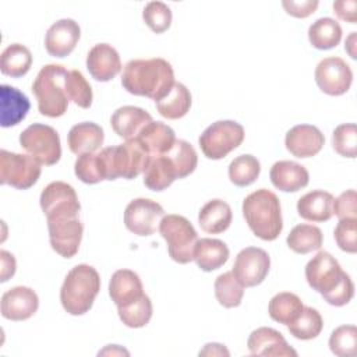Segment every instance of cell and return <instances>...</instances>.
<instances>
[{
	"instance_id": "obj_1",
	"label": "cell",
	"mask_w": 357,
	"mask_h": 357,
	"mask_svg": "<svg viewBox=\"0 0 357 357\" xmlns=\"http://www.w3.org/2000/svg\"><path fill=\"white\" fill-rule=\"evenodd\" d=\"M305 279L310 287L318 291L331 305H346L354 296L353 280L328 251H319L308 261Z\"/></svg>"
},
{
	"instance_id": "obj_2",
	"label": "cell",
	"mask_w": 357,
	"mask_h": 357,
	"mask_svg": "<svg viewBox=\"0 0 357 357\" xmlns=\"http://www.w3.org/2000/svg\"><path fill=\"white\" fill-rule=\"evenodd\" d=\"M174 82L172 64L160 57L130 60L121 74V85L127 92L155 102L162 99Z\"/></svg>"
},
{
	"instance_id": "obj_3",
	"label": "cell",
	"mask_w": 357,
	"mask_h": 357,
	"mask_svg": "<svg viewBox=\"0 0 357 357\" xmlns=\"http://www.w3.org/2000/svg\"><path fill=\"white\" fill-rule=\"evenodd\" d=\"M243 215L251 231L265 241H273L283 229L279 198L266 188L248 194L243 201Z\"/></svg>"
},
{
	"instance_id": "obj_4",
	"label": "cell",
	"mask_w": 357,
	"mask_h": 357,
	"mask_svg": "<svg viewBox=\"0 0 357 357\" xmlns=\"http://www.w3.org/2000/svg\"><path fill=\"white\" fill-rule=\"evenodd\" d=\"M100 290L98 271L86 264H79L66 275L60 289V301L70 315L86 314Z\"/></svg>"
},
{
	"instance_id": "obj_5",
	"label": "cell",
	"mask_w": 357,
	"mask_h": 357,
	"mask_svg": "<svg viewBox=\"0 0 357 357\" xmlns=\"http://www.w3.org/2000/svg\"><path fill=\"white\" fill-rule=\"evenodd\" d=\"M98 159L103 180H116L117 177L132 180L145 170L151 155L138 139H131L103 148L98 152Z\"/></svg>"
},
{
	"instance_id": "obj_6",
	"label": "cell",
	"mask_w": 357,
	"mask_h": 357,
	"mask_svg": "<svg viewBox=\"0 0 357 357\" xmlns=\"http://www.w3.org/2000/svg\"><path fill=\"white\" fill-rule=\"evenodd\" d=\"M67 74L68 71L60 64H46L39 70L32 84V92L42 116L54 119L67 112L68 98L64 88Z\"/></svg>"
},
{
	"instance_id": "obj_7",
	"label": "cell",
	"mask_w": 357,
	"mask_h": 357,
	"mask_svg": "<svg viewBox=\"0 0 357 357\" xmlns=\"http://www.w3.org/2000/svg\"><path fill=\"white\" fill-rule=\"evenodd\" d=\"M78 206H66L46 215L52 248L63 258H73L79 248L84 225Z\"/></svg>"
},
{
	"instance_id": "obj_8",
	"label": "cell",
	"mask_w": 357,
	"mask_h": 357,
	"mask_svg": "<svg viewBox=\"0 0 357 357\" xmlns=\"http://www.w3.org/2000/svg\"><path fill=\"white\" fill-rule=\"evenodd\" d=\"M158 230L167 243V252L174 262L188 264L194 259L198 234L187 218L174 213L165 215Z\"/></svg>"
},
{
	"instance_id": "obj_9",
	"label": "cell",
	"mask_w": 357,
	"mask_h": 357,
	"mask_svg": "<svg viewBox=\"0 0 357 357\" xmlns=\"http://www.w3.org/2000/svg\"><path fill=\"white\" fill-rule=\"evenodd\" d=\"M244 141V128L234 120H219L206 127L198 138L202 153L212 160H219L238 148Z\"/></svg>"
},
{
	"instance_id": "obj_10",
	"label": "cell",
	"mask_w": 357,
	"mask_h": 357,
	"mask_svg": "<svg viewBox=\"0 0 357 357\" xmlns=\"http://www.w3.org/2000/svg\"><path fill=\"white\" fill-rule=\"evenodd\" d=\"M20 145L45 166L56 165L61 158L59 132L47 124L33 123L28 126L20 134Z\"/></svg>"
},
{
	"instance_id": "obj_11",
	"label": "cell",
	"mask_w": 357,
	"mask_h": 357,
	"mask_svg": "<svg viewBox=\"0 0 357 357\" xmlns=\"http://www.w3.org/2000/svg\"><path fill=\"white\" fill-rule=\"evenodd\" d=\"M40 177V163L31 155L0 151V183L28 190Z\"/></svg>"
},
{
	"instance_id": "obj_12",
	"label": "cell",
	"mask_w": 357,
	"mask_h": 357,
	"mask_svg": "<svg viewBox=\"0 0 357 357\" xmlns=\"http://www.w3.org/2000/svg\"><path fill=\"white\" fill-rule=\"evenodd\" d=\"M165 209L149 198H135L130 201L124 211L126 227L137 236H152L158 229Z\"/></svg>"
},
{
	"instance_id": "obj_13",
	"label": "cell",
	"mask_w": 357,
	"mask_h": 357,
	"mask_svg": "<svg viewBox=\"0 0 357 357\" xmlns=\"http://www.w3.org/2000/svg\"><path fill=\"white\" fill-rule=\"evenodd\" d=\"M271 268L269 254L258 247L243 248L233 264V275L244 287L261 284Z\"/></svg>"
},
{
	"instance_id": "obj_14",
	"label": "cell",
	"mask_w": 357,
	"mask_h": 357,
	"mask_svg": "<svg viewBox=\"0 0 357 357\" xmlns=\"http://www.w3.org/2000/svg\"><path fill=\"white\" fill-rule=\"evenodd\" d=\"M315 82L318 88L331 96H340L350 89L353 71L340 57H325L315 68Z\"/></svg>"
},
{
	"instance_id": "obj_15",
	"label": "cell",
	"mask_w": 357,
	"mask_h": 357,
	"mask_svg": "<svg viewBox=\"0 0 357 357\" xmlns=\"http://www.w3.org/2000/svg\"><path fill=\"white\" fill-rule=\"evenodd\" d=\"M81 36L78 22L71 18H63L50 25L45 36V47L53 57L63 59L68 56Z\"/></svg>"
},
{
	"instance_id": "obj_16",
	"label": "cell",
	"mask_w": 357,
	"mask_h": 357,
	"mask_svg": "<svg viewBox=\"0 0 357 357\" xmlns=\"http://www.w3.org/2000/svg\"><path fill=\"white\" fill-rule=\"evenodd\" d=\"M39 307L38 294L26 286H15L1 296V315L10 321H25Z\"/></svg>"
},
{
	"instance_id": "obj_17",
	"label": "cell",
	"mask_w": 357,
	"mask_h": 357,
	"mask_svg": "<svg viewBox=\"0 0 357 357\" xmlns=\"http://www.w3.org/2000/svg\"><path fill=\"white\" fill-rule=\"evenodd\" d=\"M325 137L321 130L311 124H297L284 137L286 149L296 158L315 156L324 146Z\"/></svg>"
},
{
	"instance_id": "obj_18",
	"label": "cell",
	"mask_w": 357,
	"mask_h": 357,
	"mask_svg": "<svg viewBox=\"0 0 357 357\" xmlns=\"http://www.w3.org/2000/svg\"><path fill=\"white\" fill-rule=\"evenodd\" d=\"M86 68L92 78L100 82L113 79L121 71L119 52L109 43L95 45L86 56Z\"/></svg>"
},
{
	"instance_id": "obj_19",
	"label": "cell",
	"mask_w": 357,
	"mask_h": 357,
	"mask_svg": "<svg viewBox=\"0 0 357 357\" xmlns=\"http://www.w3.org/2000/svg\"><path fill=\"white\" fill-rule=\"evenodd\" d=\"M247 346L254 356H297V351L289 346L283 335L268 326L252 331L248 336Z\"/></svg>"
},
{
	"instance_id": "obj_20",
	"label": "cell",
	"mask_w": 357,
	"mask_h": 357,
	"mask_svg": "<svg viewBox=\"0 0 357 357\" xmlns=\"http://www.w3.org/2000/svg\"><path fill=\"white\" fill-rule=\"evenodd\" d=\"M152 116L142 107L121 106L110 117L113 131L126 141L137 139L141 131L151 123Z\"/></svg>"
},
{
	"instance_id": "obj_21",
	"label": "cell",
	"mask_w": 357,
	"mask_h": 357,
	"mask_svg": "<svg viewBox=\"0 0 357 357\" xmlns=\"http://www.w3.org/2000/svg\"><path fill=\"white\" fill-rule=\"evenodd\" d=\"M139 276L131 269L116 271L109 282V296L117 307H126L144 296Z\"/></svg>"
},
{
	"instance_id": "obj_22",
	"label": "cell",
	"mask_w": 357,
	"mask_h": 357,
	"mask_svg": "<svg viewBox=\"0 0 357 357\" xmlns=\"http://www.w3.org/2000/svg\"><path fill=\"white\" fill-rule=\"evenodd\" d=\"M269 177L272 184L283 192H296L308 184V170L293 160H279L271 167Z\"/></svg>"
},
{
	"instance_id": "obj_23",
	"label": "cell",
	"mask_w": 357,
	"mask_h": 357,
	"mask_svg": "<svg viewBox=\"0 0 357 357\" xmlns=\"http://www.w3.org/2000/svg\"><path fill=\"white\" fill-rule=\"evenodd\" d=\"M31 103L25 93L17 88L3 84L0 85V124L1 127H13L20 124L29 112Z\"/></svg>"
},
{
	"instance_id": "obj_24",
	"label": "cell",
	"mask_w": 357,
	"mask_h": 357,
	"mask_svg": "<svg viewBox=\"0 0 357 357\" xmlns=\"http://www.w3.org/2000/svg\"><path fill=\"white\" fill-rule=\"evenodd\" d=\"M105 134L100 126L92 121H82L71 127L67 135L68 148L75 155L95 153L103 144Z\"/></svg>"
},
{
	"instance_id": "obj_25",
	"label": "cell",
	"mask_w": 357,
	"mask_h": 357,
	"mask_svg": "<svg viewBox=\"0 0 357 357\" xmlns=\"http://www.w3.org/2000/svg\"><path fill=\"white\" fill-rule=\"evenodd\" d=\"M333 195L324 190H314L297 201L298 215L310 222H326L332 218Z\"/></svg>"
},
{
	"instance_id": "obj_26",
	"label": "cell",
	"mask_w": 357,
	"mask_h": 357,
	"mask_svg": "<svg viewBox=\"0 0 357 357\" xmlns=\"http://www.w3.org/2000/svg\"><path fill=\"white\" fill-rule=\"evenodd\" d=\"M229 255V247L219 238H199L194 248V261L204 272L219 269L227 262Z\"/></svg>"
},
{
	"instance_id": "obj_27",
	"label": "cell",
	"mask_w": 357,
	"mask_h": 357,
	"mask_svg": "<svg viewBox=\"0 0 357 357\" xmlns=\"http://www.w3.org/2000/svg\"><path fill=\"white\" fill-rule=\"evenodd\" d=\"M151 156L165 155L176 142L173 128L162 121H151L137 138Z\"/></svg>"
},
{
	"instance_id": "obj_28",
	"label": "cell",
	"mask_w": 357,
	"mask_h": 357,
	"mask_svg": "<svg viewBox=\"0 0 357 357\" xmlns=\"http://www.w3.org/2000/svg\"><path fill=\"white\" fill-rule=\"evenodd\" d=\"M231 208L223 199L208 201L198 213V223L201 229L209 234H219L229 229L231 223Z\"/></svg>"
},
{
	"instance_id": "obj_29",
	"label": "cell",
	"mask_w": 357,
	"mask_h": 357,
	"mask_svg": "<svg viewBox=\"0 0 357 357\" xmlns=\"http://www.w3.org/2000/svg\"><path fill=\"white\" fill-rule=\"evenodd\" d=\"M155 103L162 117L169 120H177L188 113L191 107V93L184 84L174 82L172 89Z\"/></svg>"
},
{
	"instance_id": "obj_30",
	"label": "cell",
	"mask_w": 357,
	"mask_h": 357,
	"mask_svg": "<svg viewBox=\"0 0 357 357\" xmlns=\"http://www.w3.org/2000/svg\"><path fill=\"white\" fill-rule=\"evenodd\" d=\"M177 180V173L166 155L151 156L144 170V184L152 191H163Z\"/></svg>"
},
{
	"instance_id": "obj_31",
	"label": "cell",
	"mask_w": 357,
	"mask_h": 357,
	"mask_svg": "<svg viewBox=\"0 0 357 357\" xmlns=\"http://www.w3.org/2000/svg\"><path fill=\"white\" fill-rule=\"evenodd\" d=\"M340 39L342 26L336 20L331 17L318 18L308 28V40L318 50H328L336 47Z\"/></svg>"
},
{
	"instance_id": "obj_32",
	"label": "cell",
	"mask_w": 357,
	"mask_h": 357,
	"mask_svg": "<svg viewBox=\"0 0 357 357\" xmlns=\"http://www.w3.org/2000/svg\"><path fill=\"white\" fill-rule=\"evenodd\" d=\"M32 66L31 50L21 43L8 45L0 57V70L4 75L20 78L25 75Z\"/></svg>"
},
{
	"instance_id": "obj_33",
	"label": "cell",
	"mask_w": 357,
	"mask_h": 357,
	"mask_svg": "<svg viewBox=\"0 0 357 357\" xmlns=\"http://www.w3.org/2000/svg\"><path fill=\"white\" fill-rule=\"evenodd\" d=\"M322 241L324 234L321 229L308 223L294 226L286 238L289 248L296 254H308L311 251L319 250Z\"/></svg>"
},
{
	"instance_id": "obj_34",
	"label": "cell",
	"mask_w": 357,
	"mask_h": 357,
	"mask_svg": "<svg viewBox=\"0 0 357 357\" xmlns=\"http://www.w3.org/2000/svg\"><path fill=\"white\" fill-rule=\"evenodd\" d=\"M303 307L304 304L297 294L290 291H282L271 298L268 312L273 321L283 325H289L300 315Z\"/></svg>"
},
{
	"instance_id": "obj_35",
	"label": "cell",
	"mask_w": 357,
	"mask_h": 357,
	"mask_svg": "<svg viewBox=\"0 0 357 357\" xmlns=\"http://www.w3.org/2000/svg\"><path fill=\"white\" fill-rule=\"evenodd\" d=\"M39 204L43 213H47L49 211L57 206H63L68 204H79V201L73 185L64 181H52L43 188L39 198Z\"/></svg>"
},
{
	"instance_id": "obj_36",
	"label": "cell",
	"mask_w": 357,
	"mask_h": 357,
	"mask_svg": "<svg viewBox=\"0 0 357 357\" xmlns=\"http://www.w3.org/2000/svg\"><path fill=\"white\" fill-rule=\"evenodd\" d=\"M324 328L321 314L312 307H303L300 315L287 325L290 335L300 340L315 339Z\"/></svg>"
},
{
	"instance_id": "obj_37",
	"label": "cell",
	"mask_w": 357,
	"mask_h": 357,
	"mask_svg": "<svg viewBox=\"0 0 357 357\" xmlns=\"http://www.w3.org/2000/svg\"><path fill=\"white\" fill-rule=\"evenodd\" d=\"M165 155L172 162L177 173V178H184L188 174H191L195 170L198 163L197 151L190 142L184 139H176L172 149Z\"/></svg>"
},
{
	"instance_id": "obj_38",
	"label": "cell",
	"mask_w": 357,
	"mask_h": 357,
	"mask_svg": "<svg viewBox=\"0 0 357 357\" xmlns=\"http://www.w3.org/2000/svg\"><path fill=\"white\" fill-rule=\"evenodd\" d=\"M261 172L259 160L252 155H240L229 165V178L237 187L252 184Z\"/></svg>"
},
{
	"instance_id": "obj_39",
	"label": "cell",
	"mask_w": 357,
	"mask_h": 357,
	"mask_svg": "<svg viewBox=\"0 0 357 357\" xmlns=\"http://www.w3.org/2000/svg\"><path fill=\"white\" fill-rule=\"evenodd\" d=\"M215 296L225 308H234L241 304L244 286L234 278L233 272H225L215 280Z\"/></svg>"
},
{
	"instance_id": "obj_40",
	"label": "cell",
	"mask_w": 357,
	"mask_h": 357,
	"mask_svg": "<svg viewBox=\"0 0 357 357\" xmlns=\"http://www.w3.org/2000/svg\"><path fill=\"white\" fill-rule=\"evenodd\" d=\"M152 301L146 294H144L135 303H131L126 307H117L119 318L121 319V322L126 326L134 329L145 326L152 318Z\"/></svg>"
},
{
	"instance_id": "obj_41",
	"label": "cell",
	"mask_w": 357,
	"mask_h": 357,
	"mask_svg": "<svg viewBox=\"0 0 357 357\" xmlns=\"http://www.w3.org/2000/svg\"><path fill=\"white\" fill-rule=\"evenodd\" d=\"M64 88L68 100H73L78 107L88 109L92 105V88L81 71L70 70L64 81Z\"/></svg>"
},
{
	"instance_id": "obj_42",
	"label": "cell",
	"mask_w": 357,
	"mask_h": 357,
	"mask_svg": "<svg viewBox=\"0 0 357 357\" xmlns=\"http://www.w3.org/2000/svg\"><path fill=\"white\" fill-rule=\"evenodd\" d=\"M357 347V328L354 325L337 326L329 337V349L335 356H354Z\"/></svg>"
},
{
	"instance_id": "obj_43",
	"label": "cell",
	"mask_w": 357,
	"mask_h": 357,
	"mask_svg": "<svg viewBox=\"0 0 357 357\" xmlns=\"http://www.w3.org/2000/svg\"><path fill=\"white\" fill-rule=\"evenodd\" d=\"M333 149L344 158H356L357 155V126L344 123L337 126L332 134Z\"/></svg>"
},
{
	"instance_id": "obj_44",
	"label": "cell",
	"mask_w": 357,
	"mask_h": 357,
	"mask_svg": "<svg viewBox=\"0 0 357 357\" xmlns=\"http://www.w3.org/2000/svg\"><path fill=\"white\" fill-rule=\"evenodd\" d=\"M172 10L163 1H149L142 11V18L145 24L155 32L162 33L170 28L172 24Z\"/></svg>"
},
{
	"instance_id": "obj_45",
	"label": "cell",
	"mask_w": 357,
	"mask_h": 357,
	"mask_svg": "<svg viewBox=\"0 0 357 357\" xmlns=\"http://www.w3.org/2000/svg\"><path fill=\"white\" fill-rule=\"evenodd\" d=\"M75 176L85 184H96L103 180L98 153L79 155L74 165Z\"/></svg>"
},
{
	"instance_id": "obj_46",
	"label": "cell",
	"mask_w": 357,
	"mask_h": 357,
	"mask_svg": "<svg viewBox=\"0 0 357 357\" xmlns=\"http://www.w3.org/2000/svg\"><path fill=\"white\" fill-rule=\"evenodd\" d=\"M333 234L342 251L349 254L357 251V219H340Z\"/></svg>"
},
{
	"instance_id": "obj_47",
	"label": "cell",
	"mask_w": 357,
	"mask_h": 357,
	"mask_svg": "<svg viewBox=\"0 0 357 357\" xmlns=\"http://www.w3.org/2000/svg\"><path fill=\"white\" fill-rule=\"evenodd\" d=\"M333 213L340 219H357V194L350 188L333 199Z\"/></svg>"
},
{
	"instance_id": "obj_48",
	"label": "cell",
	"mask_w": 357,
	"mask_h": 357,
	"mask_svg": "<svg viewBox=\"0 0 357 357\" xmlns=\"http://www.w3.org/2000/svg\"><path fill=\"white\" fill-rule=\"evenodd\" d=\"M318 4H319L318 0H301V1L283 0L282 1V6L286 10V13L296 18H305L311 15L312 13H315Z\"/></svg>"
},
{
	"instance_id": "obj_49",
	"label": "cell",
	"mask_w": 357,
	"mask_h": 357,
	"mask_svg": "<svg viewBox=\"0 0 357 357\" xmlns=\"http://www.w3.org/2000/svg\"><path fill=\"white\" fill-rule=\"evenodd\" d=\"M356 10L357 1L356 0H337L333 3V13L336 15L350 24H356Z\"/></svg>"
},
{
	"instance_id": "obj_50",
	"label": "cell",
	"mask_w": 357,
	"mask_h": 357,
	"mask_svg": "<svg viewBox=\"0 0 357 357\" xmlns=\"http://www.w3.org/2000/svg\"><path fill=\"white\" fill-rule=\"evenodd\" d=\"M0 258H1V276H0V282L4 283L7 282L14 273H15V258L11 252L1 250L0 251Z\"/></svg>"
},
{
	"instance_id": "obj_51",
	"label": "cell",
	"mask_w": 357,
	"mask_h": 357,
	"mask_svg": "<svg viewBox=\"0 0 357 357\" xmlns=\"http://www.w3.org/2000/svg\"><path fill=\"white\" fill-rule=\"evenodd\" d=\"M229 350L220 343H206L199 351V356H229Z\"/></svg>"
},
{
	"instance_id": "obj_52",
	"label": "cell",
	"mask_w": 357,
	"mask_h": 357,
	"mask_svg": "<svg viewBox=\"0 0 357 357\" xmlns=\"http://www.w3.org/2000/svg\"><path fill=\"white\" fill-rule=\"evenodd\" d=\"M354 42H356V32H351V35H350L349 39L346 40V46H344L351 59H356V57H357V56L353 53V50H351V47L354 46Z\"/></svg>"
}]
</instances>
